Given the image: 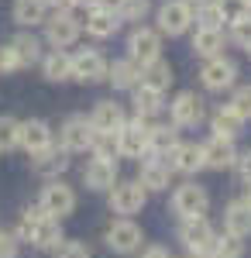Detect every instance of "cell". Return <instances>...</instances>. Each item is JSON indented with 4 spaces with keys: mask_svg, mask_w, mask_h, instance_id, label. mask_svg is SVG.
Listing matches in <instances>:
<instances>
[{
    "mask_svg": "<svg viewBox=\"0 0 251 258\" xmlns=\"http://www.w3.org/2000/svg\"><path fill=\"white\" fill-rule=\"evenodd\" d=\"M69 152L62 148V145H48V148H41L38 155H31V169L45 179H58L66 169H69Z\"/></svg>",
    "mask_w": 251,
    "mask_h": 258,
    "instance_id": "18",
    "label": "cell"
},
{
    "mask_svg": "<svg viewBox=\"0 0 251 258\" xmlns=\"http://www.w3.org/2000/svg\"><path fill=\"white\" fill-rule=\"evenodd\" d=\"M38 210L48 214V217H55V220L69 217V214L76 210V189H73L69 182H62V179H48V182L41 186Z\"/></svg>",
    "mask_w": 251,
    "mask_h": 258,
    "instance_id": "2",
    "label": "cell"
},
{
    "mask_svg": "<svg viewBox=\"0 0 251 258\" xmlns=\"http://www.w3.org/2000/svg\"><path fill=\"white\" fill-rule=\"evenodd\" d=\"M93 159H103V162H117L120 152H117V135H97L93 145H90Z\"/></svg>",
    "mask_w": 251,
    "mask_h": 258,
    "instance_id": "34",
    "label": "cell"
},
{
    "mask_svg": "<svg viewBox=\"0 0 251 258\" xmlns=\"http://www.w3.org/2000/svg\"><path fill=\"white\" fill-rule=\"evenodd\" d=\"M73 62V80L76 83H103L107 80V59L97 48H79L76 55H69Z\"/></svg>",
    "mask_w": 251,
    "mask_h": 258,
    "instance_id": "11",
    "label": "cell"
},
{
    "mask_svg": "<svg viewBox=\"0 0 251 258\" xmlns=\"http://www.w3.org/2000/svg\"><path fill=\"white\" fill-rule=\"evenodd\" d=\"M172 66L165 59H155L148 62V66H141V86H152V90H158V93H165L169 86H172Z\"/></svg>",
    "mask_w": 251,
    "mask_h": 258,
    "instance_id": "26",
    "label": "cell"
},
{
    "mask_svg": "<svg viewBox=\"0 0 251 258\" xmlns=\"http://www.w3.org/2000/svg\"><path fill=\"white\" fill-rule=\"evenodd\" d=\"M190 24H193V14L186 11V4L182 0H165L162 7H158V35H169V38H179V35H186L190 31Z\"/></svg>",
    "mask_w": 251,
    "mask_h": 258,
    "instance_id": "10",
    "label": "cell"
},
{
    "mask_svg": "<svg viewBox=\"0 0 251 258\" xmlns=\"http://www.w3.org/2000/svg\"><path fill=\"white\" fill-rule=\"evenodd\" d=\"M162 159L169 162V169L172 172H182V176H193L203 169V148L196 145V141H179L169 155H162Z\"/></svg>",
    "mask_w": 251,
    "mask_h": 258,
    "instance_id": "16",
    "label": "cell"
},
{
    "mask_svg": "<svg viewBox=\"0 0 251 258\" xmlns=\"http://www.w3.org/2000/svg\"><path fill=\"white\" fill-rule=\"evenodd\" d=\"M18 145L28 152V155H38L41 148H48V145H52V127H48V120H41V117L21 120Z\"/></svg>",
    "mask_w": 251,
    "mask_h": 258,
    "instance_id": "22",
    "label": "cell"
},
{
    "mask_svg": "<svg viewBox=\"0 0 251 258\" xmlns=\"http://www.w3.org/2000/svg\"><path fill=\"white\" fill-rule=\"evenodd\" d=\"M117 28H120V18L117 14H107L100 7H93L86 14V35H93V38H114Z\"/></svg>",
    "mask_w": 251,
    "mask_h": 258,
    "instance_id": "30",
    "label": "cell"
},
{
    "mask_svg": "<svg viewBox=\"0 0 251 258\" xmlns=\"http://www.w3.org/2000/svg\"><path fill=\"white\" fill-rule=\"evenodd\" d=\"M248 7H251V0H248Z\"/></svg>",
    "mask_w": 251,
    "mask_h": 258,
    "instance_id": "52",
    "label": "cell"
},
{
    "mask_svg": "<svg viewBox=\"0 0 251 258\" xmlns=\"http://www.w3.org/2000/svg\"><path fill=\"white\" fill-rule=\"evenodd\" d=\"M41 4H45V7H55V11H73V7H76L73 0H41Z\"/></svg>",
    "mask_w": 251,
    "mask_h": 258,
    "instance_id": "47",
    "label": "cell"
},
{
    "mask_svg": "<svg viewBox=\"0 0 251 258\" xmlns=\"http://www.w3.org/2000/svg\"><path fill=\"white\" fill-rule=\"evenodd\" d=\"M234 165H237V172H241V179L248 182V179H251V152H244V155H237V162H234Z\"/></svg>",
    "mask_w": 251,
    "mask_h": 258,
    "instance_id": "45",
    "label": "cell"
},
{
    "mask_svg": "<svg viewBox=\"0 0 251 258\" xmlns=\"http://www.w3.org/2000/svg\"><path fill=\"white\" fill-rule=\"evenodd\" d=\"M55 258H93V255H90V248L83 241H62L55 248Z\"/></svg>",
    "mask_w": 251,
    "mask_h": 258,
    "instance_id": "41",
    "label": "cell"
},
{
    "mask_svg": "<svg viewBox=\"0 0 251 258\" xmlns=\"http://www.w3.org/2000/svg\"><path fill=\"white\" fill-rule=\"evenodd\" d=\"M148 11H152V0H124V7H120V14H117V18L141 24V21L148 18Z\"/></svg>",
    "mask_w": 251,
    "mask_h": 258,
    "instance_id": "37",
    "label": "cell"
},
{
    "mask_svg": "<svg viewBox=\"0 0 251 258\" xmlns=\"http://www.w3.org/2000/svg\"><path fill=\"white\" fill-rule=\"evenodd\" d=\"M107 83H114V90H135L141 83V66L131 59L107 62Z\"/></svg>",
    "mask_w": 251,
    "mask_h": 258,
    "instance_id": "23",
    "label": "cell"
},
{
    "mask_svg": "<svg viewBox=\"0 0 251 258\" xmlns=\"http://www.w3.org/2000/svg\"><path fill=\"white\" fill-rule=\"evenodd\" d=\"M231 38L241 45V48H248L251 45V14H244V18L231 21Z\"/></svg>",
    "mask_w": 251,
    "mask_h": 258,
    "instance_id": "40",
    "label": "cell"
},
{
    "mask_svg": "<svg viewBox=\"0 0 251 258\" xmlns=\"http://www.w3.org/2000/svg\"><path fill=\"white\" fill-rule=\"evenodd\" d=\"M18 69H21V62H18V55H14V48H11V41L0 45V73L11 76V73H18Z\"/></svg>",
    "mask_w": 251,
    "mask_h": 258,
    "instance_id": "42",
    "label": "cell"
},
{
    "mask_svg": "<svg viewBox=\"0 0 251 258\" xmlns=\"http://www.w3.org/2000/svg\"><path fill=\"white\" fill-rule=\"evenodd\" d=\"M193 21H200V28H213V31H220V28H224V14L217 11V4H213V0H207V4L196 11Z\"/></svg>",
    "mask_w": 251,
    "mask_h": 258,
    "instance_id": "36",
    "label": "cell"
},
{
    "mask_svg": "<svg viewBox=\"0 0 251 258\" xmlns=\"http://www.w3.org/2000/svg\"><path fill=\"white\" fill-rule=\"evenodd\" d=\"M217 4V11L224 14V21L231 24V21L237 18H244V14H251V7H248V0H213Z\"/></svg>",
    "mask_w": 251,
    "mask_h": 258,
    "instance_id": "38",
    "label": "cell"
},
{
    "mask_svg": "<svg viewBox=\"0 0 251 258\" xmlns=\"http://www.w3.org/2000/svg\"><path fill=\"white\" fill-rule=\"evenodd\" d=\"M18 241H28V244H35L38 251H55L58 244H62V220L48 217V214H41L38 207H28V210H21V220H18Z\"/></svg>",
    "mask_w": 251,
    "mask_h": 258,
    "instance_id": "1",
    "label": "cell"
},
{
    "mask_svg": "<svg viewBox=\"0 0 251 258\" xmlns=\"http://www.w3.org/2000/svg\"><path fill=\"white\" fill-rule=\"evenodd\" d=\"M128 59L138 62V66H148V62L162 59V35L155 28L138 24L131 31V38H128Z\"/></svg>",
    "mask_w": 251,
    "mask_h": 258,
    "instance_id": "7",
    "label": "cell"
},
{
    "mask_svg": "<svg viewBox=\"0 0 251 258\" xmlns=\"http://www.w3.org/2000/svg\"><path fill=\"white\" fill-rule=\"evenodd\" d=\"M203 169H213V172H224V169H231L234 162H237V148H234L231 138H207L203 145Z\"/></svg>",
    "mask_w": 251,
    "mask_h": 258,
    "instance_id": "15",
    "label": "cell"
},
{
    "mask_svg": "<svg viewBox=\"0 0 251 258\" xmlns=\"http://www.w3.org/2000/svg\"><path fill=\"white\" fill-rule=\"evenodd\" d=\"M124 120H128V114L117 100H100L93 107V114H90V124H93L97 135H117L124 127Z\"/></svg>",
    "mask_w": 251,
    "mask_h": 258,
    "instance_id": "17",
    "label": "cell"
},
{
    "mask_svg": "<svg viewBox=\"0 0 251 258\" xmlns=\"http://www.w3.org/2000/svg\"><path fill=\"white\" fill-rule=\"evenodd\" d=\"M48 7L41 4V0H14V21H18L21 28H35V24H45V14Z\"/></svg>",
    "mask_w": 251,
    "mask_h": 258,
    "instance_id": "32",
    "label": "cell"
},
{
    "mask_svg": "<svg viewBox=\"0 0 251 258\" xmlns=\"http://www.w3.org/2000/svg\"><path fill=\"white\" fill-rule=\"evenodd\" d=\"M244 52H248V55H251V45H248V48H244Z\"/></svg>",
    "mask_w": 251,
    "mask_h": 258,
    "instance_id": "51",
    "label": "cell"
},
{
    "mask_svg": "<svg viewBox=\"0 0 251 258\" xmlns=\"http://www.w3.org/2000/svg\"><path fill=\"white\" fill-rule=\"evenodd\" d=\"M11 48H14V55H18L21 69H28V66L41 62V41L35 38L31 31H21V35H14V38H11Z\"/></svg>",
    "mask_w": 251,
    "mask_h": 258,
    "instance_id": "28",
    "label": "cell"
},
{
    "mask_svg": "<svg viewBox=\"0 0 251 258\" xmlns=\"http://www.w3.org/2000/svg\"><path fill=\"white\" fill-rule=\"evenodd\" d=\"M179 145V127L172 124H148V155H169Z\"/></svg>",
    "mask_w": 251,
    "mask_h": 258,
    "instance_id": "25",
    "label": "cell"
},
{
    "mask_svg": "<svg viewBox=\"0 0 251 258\" xmlns=\"http://www.w3.org/2000/svg\"><path fill=\"white\" fill-rule=\"evenodd\" d=\"M244 186H248V197H244V200H248V203H251V179H248V182H244Z\"/></svg>",
    "mask_w": 251,
    "mask_h": 258,
    "instance_id": "50",
    "label": "cell"
},
{
    "mask_svg": "<svg viewBox=\"0 0 251 258\" xmlns=\"http://www.w3.org/2000/svg\"><path fill=\"white\" fill-rule=\"evenodd\" d=\"M169 114H172V127H196L200 120H203V97H196L193 90H182L179 97L169 103Z\"/></svg>",
    "mask_w": 251,
    "mask_h": 258,
    "instance_id": "14",
    "label": "cell"
},
{
    "mask_svg": "<svg viewBox=\"0 0 251 258\" xmlns=\"http://www.w3.org/2000/svg\"><path fill=\"white\" fill-rule=\"evenodd\" d=\"M186 258H213L210 251H186Z\"/></svg>",
    "mask_w": 251,
    "mask_h": 258,
    "instance_id": "49",
    "label": "cell"
},
{
    "mask_svg": "<svg viewBox=\"0 0 251 258\" xmlns=\"http://www.w3.org/2000/svg\"><path fill=\"white\" fill-rule=\"evenodd\" d=\"M73 4H76V7H90V11L97 7V0H73Z\"/></svg>",
    "mask_w": 251,
    "mask_h": 258,
    "instance_id": "48",
    "label": "cell"
},
{
    "mask_svg": "<svg viewBox=\"0 0 251 258\" xmlns=\"http://www.w3.org/2000/svg\"><path fill=\"white\" fill-rule=\"evenodd\" d=\"M41 73L48 83H66L73 80V62H69V52H48L41 55Z\"/></svg>",
    "mask_w": 251,
    "mask_h": 258,
    "instance_id": "29",
    "label": "cell"
},
{
    "mask_svg": "<svg viewBox=\"0 0 251 258\" xmlns=\"http://www.w3.org/2000/svg\"><path fill=\"white\" fill-rule=\"evenodd\" d=\"M141 241H145V234H141V227L131 217H117L107 227V248L117 251V255H135L141 248Z\"/></svg>",
    "mask_w": 251,
    "mask_h": 258,
    "instance_id": "9",
    "label": "cell"
},
{
    "mask_svg": "<svg viewBox=\"0 0 251 258\" xmlns=\"http://www.w3.org/2000/svg\"><path fill=\"white\" fill-rule=\"evenodd\" d=\"M117 182V162H103V159H90L83 165V186L93 193H110Z\"/></svg>",
    "mask_w": 251,
    "mask_h": 258,
    "instance_id": "20",
    "label": "cell"
},
{
    "mask_svg": "<svg viewBox=\"0 0 251 258\" xmlns=\"http://www.w3.org/2000/svg\"><path fill=\"white\" fill-rule=\"evenodd\" d=\"M145 203H148V193H145V186L138 182V179H117L114 189H110V210H114L117 217H135L145 210Z\"/></svg>",
    "mask_w": 251,
    "mask_h": 258,
    "instance_id": "4",
    "label": "cell"
},
{
    "mask_svg": "<svg viewBox=\"0 0 251 258\" xmlns=\"http://www.w3.org/2000/svg\"><path fill=\"white\" fill-rule=\"evenodd\" d=\"M45 38L52 45V52H66L69 45H76L79 21L73 18V11H55L52 18H45Z\"/></svg>",
    "mask_w": 251,
    "mask_h": 258,
    "instance_id": "6",
    "label": "cell"
},
{
    "mask_svg": "<svg viewBox=\"0 0 251 258\" xmlns=\"http://www.w3.org/2000/svg\"><path fill=\"white\" fill-rule=\"evenodd\" d=\"M135 117H141V120H148V117H155V114H162V107H165V93H158V90H152V86H141L138 83L135 90Z\"/></svg>",
    "mask_w": 251,
    "mask_h": 258,
    "instance_id": "24",
    "label": "cell"
},
{
    "mask_svg": "<svg viewBox=\"0 0 251 258\" xmlns=\"http://www.w3.org/2000/svg\"><path fill=\"white\" fill-rule=\"evenodd\" d=\"M97 138V131H93V124L86 114H69V117L62 120V127H58V145L73 155V152H86L90 145Z\"/></svg>",
    "mask_w": 251,
    "mask_h": 258,
    "instance_id": "5",
    "label": "cell"
},
{
    "mask_svg": "<svg viewBox=\"0 0 251 258\" xmlns=\"http://www.w3.org/2000/svg\"><path fill=\"white\" fill-rule=\"evenodd\" d=\"M224 48V31H213V28H196L193 35V52L200 59H217Z\"/></svg>",
    "mask_w": 251,
    "mask_h": 258,
    "instance_id": "31",
    "label": "cell"
},
{
    "mask_svg": "<svg viewBox=\"0 0 251 258\" xmlns=\"http://www.w3.org/2000/svg\"><path fill=\"white\" fill-rule=\"evenodd\" d=\"M179 241H182L186 251H210L213 241H217V231L207 217H193L179 224Z\"/></svg>",
    "mask_w": 251,
    "mask_h": 258,
    "instance_id": "12",
    "label": "cell"
},
{
    "mask_svg": "<svg viewBox=\"0 0 251 258\" xmlns=\"http://www.w3.org/2000/svg\"><path fill=\"white\" fill-rule=\"evenodd\" d=\"M18 135H21V120L11 117V114H4V117H0V152L18 148Z\"/></svg>",
    "mask_w": 251,
    "mask_h": 258,
    "instance_id": "35",
    "label": "cell"
},
{
    "mask_svg": "<svg viewBox=\"0 0 251 258\" xmlns=\"http://www.w3.org/2000/svg\"><path fill=\"white\" fill-rule=\"evenodd\" d=\"M117 152H120V159H145L148 155V120H124V127L117 131Z\"/></svg>",
    "mask_w": 251,
    "mask_h": 258,
    "instance_id": "8",
    "label": "cell"
},
{
    "mask_svg": "<svg viewBox=\"0 0 251 258\" xmlns=\"http://www.w3.org/2000/svg\"><path fill=\"white\" fill-rule=\"evenodd\" d=\"M210 124H213V135H217V138H231V141L237 138V135H241V127H244V120L231 110V103L217 107V110H213V117H210Z\"/></svg>",
    "mask_w": 251,
    "mask_h": 258,
    "instance_id": "27",
    "label": "cell"
},
{
    "mask_svg": "<svg viewBox=\"0 0 251 258\" xmlns=\"http://www.w3.org/2000/svg\"><path fill=\"white\" fill-rule=\"evenodd\" d=\"M169 179H172L169 162L162 159V155H145L141 176H138V182L145 186V193H162V189H169Z\"/></svg>",
    "mask_w": 251,
    "mask_h": 258,
    "instance_id": "19",
    "label": "cell"
},
{
    "mask_svg": "<svg viewBox=\"0 0 251 258\" xmlns=\"http://www.w3.org/2000/svg\"><path fill=\"white\" fill-rule=\"evenodd\" d=\"M200 83L213 90V93H220V90H231L234 83H237V66L231 59H224V55H217V59H207L203 62V69H200Z\"/></svg>",
    "mask_w": 251,
    "mask_h": 258,
    "instance_id": "13",
    "label": "cell"
},
{
    "mask_svg": "<svg viewBox=\"0 0 251 258\" xmlns=\"http://www.w3.org/2000/svg\"><path fill=\"white\" fill-rule=\"evenodd\" d=\"M100 11H107V14H120V7H124V0H97Z\"/></svg>",
    "mask_w": 251,
    "mask_h": 258,
    "instance_id": "46",
    "label": "cell"
},
{
    "mask_svg": "<svg viewBox=\"0 0 251 258\" xmlns=\"http://www.w3.org/2000/svg\"><path fill=\"white\" fill-rule=\"evenodd\" d=\"M172 214L179 220H193V217H203L207 207H210V193L200 186V182H182L172 189Z\"/></svg>",
    "mask_w": 251,
    "mask_h": 258,
    "instance_id": "3",
    "label": "cell"
},
{
    "mask_svg": "<svg viewBox=\"0 0 251 258\" xmlns=\"http://www.w3.org/2000/svg\"><path fill=\"white\" fill-rule=\"evenodd\" d=\"M231 110H234V114H237L241 120H248V117H251V86H237V90H234Z\"/></svg>",
    "mask_w": 251,
    "mask_h": 258,
    "instance_id": "39",
    "label": "cell"
},
{
    "mask_svg": "<svg viewBox=\"0 0 251 258\" xmlns=\"http://www.w3.org/2000/svg\"><path fill=\"white\" fill-rule=\"evenodd\" d=\"M18 248H21L18 234H11V231H0V258H18Z\"/></svg>",
    "mask_w": 251,
    "mask_h": 258,
    "instance_id": "43",
    "label": "cell"
},
{
    "mask_svg": "<svg viewBox=\"0 0 251 258\" xmlns=\"http://www.w3.org/2000/svg\"><path fill=\"white\" fill-rule=\"evenodd\" d=\"M224 234L244 241L251 238V203L248 200H231L224 207Z\"/></svg>",
    "mask_w": 251,
    "mask_h": 258,
    "instance_id": "21",
    "label": "cell"
},
{
    "mask_svg": "<svg viewBox=\"0 0 251 258\" xmlns=\"http://www.w3.org/2000/svg\"><path fill=\"white\" fill-rule=\"evenodd\" d=\"M141 258H172V251H169L165 244H148V248L141 251Z\"/></svg>",
    "mask_w": 251,
    "mask_h": 258,
    "instance_id": "44",
    "label": "cell"
},
{
    "mask_svg": "<svg viewBox=\"0 0 251 258\" xmlns=\"http://www.w3.org/2000/svg\"><path fill=\"white\" fill-rule=\"evenodd\" d=\"M210 255L213 258H241V255H244V241L231 238V234H217Z\"/></svg>",
    "mask_w": 251,
    "mask_h": 258,
    "instance_id": "33",
    "label": "cell"
}]
</instances>
